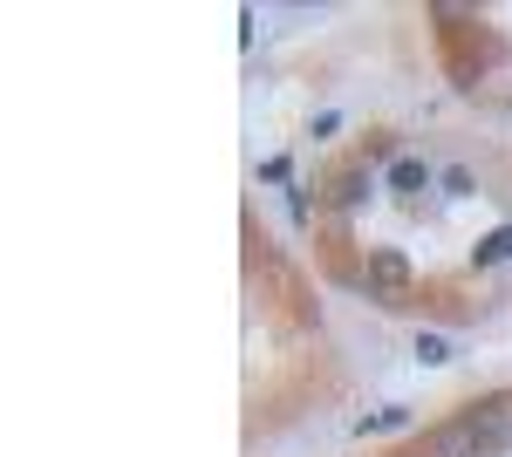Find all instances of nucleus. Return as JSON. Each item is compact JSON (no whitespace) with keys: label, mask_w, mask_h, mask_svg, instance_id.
I'll return each instance as SVG.
<instances>
[{"label":"nucleus","mask_w":512,"mask_h":457,"mask_svg":"<svg viewBox=\"0 0 512 457\" xmlns=\"http://www.w3.org/2000/svg\"><path fill=\"white\" fill-rule=\"evenodd\" d=\"M362 191H369V178L362 171H342L335 178V205H362Z\"/></svg>","instance_id":"5"},{"label":"nucleus","mask_w":512,"mask_h":457,"mask_svg":"<svg viewBox=\"0 0 512 457\" xmlns=\"http://www.w3.org/2000/svg\"><path fill=\"white\" fill-rule=\"evenodd\" d=\"M478 267H499V260H512V226H499V232H485L478 239V253H472Z\"/></svg>","instance_id":"3"},{"label":"nucleus","mask_w":512,"mask_h":457,"mask_svg":"<svg viewBox=\"0 0 512 457\" xmlns=\"http://www.w3.org/2000/svg\"><path fill=\"white\" fill-rule=\"evenodd\" d=\"M417 362L444 369V362H451V342H444V335H417Z\"/></svg>","instance_id":"6"},{"label":"nucleus","mask_w":512,"mask_h":457,"mask_svg":"<svg viewBox=\"0 0 512 457\" xmlns=\"http://www.w3.org/2000/svg\"><path fill=\"white\" fill-rule=\"evenodd\" d=\"M424 185H431V164H417V157L390 164V191H424Z\"/></svg>","instance_id":"2"},{"label":"nucleus","mask_w":512,"mask_h":457,"mask_svg":"<svg viewBox=\"0 0 512 457\" xmlns=\"http://www.w3.org/2000/svg\"><path fill=\"white\" fill-rule=\"evenodd\" d=\"M410 280H417V273H410V260H403L396 246H376V253H369V287H376V294H403Z\"/></svg>","instance_id":"1"},{"label":"nucleus","mask_w":512,"mask_h":457,"mask_svg":"<svg viewBox=\"0 0 512 457\" xmlns=\"http://www.w3.org/2000/svg\"><path fill=\"white\" fill-rule=\"evenodd\" d=\"M403 423H410V410H403V403H390V410H369V417L355 423V430L369 437V430H403Z\"/></svg>","instance_id":"4"}]
</instances>
